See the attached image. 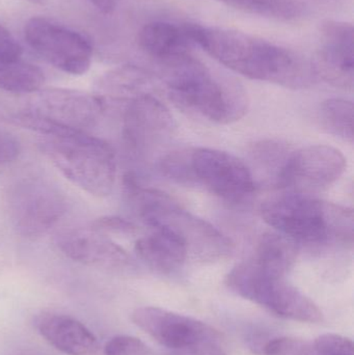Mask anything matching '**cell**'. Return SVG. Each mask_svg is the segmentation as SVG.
Masks as SVG:
<instances>
[{"instance_id":"6da1fadb","label":"cell","mask_w":354,"mask_h":355,"mask_svg":"<svg viewBox=\"0 0 354 355\" xmlns=\"http://www.w3.org/2000/svg\"><path fill=\"white\" fill-rule=\"evenodd\" d=\"M195 45L233 72L291 89L318 80L313 62L288 48L235 29L189 23Z\"/></svg>"},{"instance_id":"7a4b0ae2","label":"cell","mask_w":354,"mask_h":355,"mask_svg":"<svg viewBox=\"0 0 354 355\" xmlns=\"http://www.w3.org/2000/svg\"><path fill=\"white\" fill-rule=\"evenodd\" d=\"M170 101L183 112L215 124H232L249 110L247 92L236 81L215 76L193 54L158 64Z\"/></svg>"},{"instance_id":"3957f363","label":"cell","mask_w":354,"mask_h":355,"mask_svg":"<svg viewBox=\"0 0 354 355\" xmlns=\"http://www.w3.org/2000/svg\"><path fill=\"white\" fill-rule=\"evenodd\" d=\"M123 189L126 202L141 220L153 230L168 229L176 233L184 241L188 256L214 261L232 252V242L220 230L183 209L168 194L145 187L136 175H124Z\"/></svg>"},{"instance_id":"277c9868","label":"cell","mask_w":354,"mask_h":355,"mask_svg":"<svg viewBox=\"0 0 354 355\" xmlns=\"http://www.w3.org/2000/svg\"><path fill=\"white\" fill-rule=\"evenodd\" d=\"M261 216L278 233L299 244L353 245V211L347 207L288 193L262 205Z\"/></svg>"},{"instance_id":"5b68a950","label":"cell","mask_w":354,"mask_h":355,"mask_svg":"<svg viewBox=\"0 0 354 355\" xmlns=\"http://www.w3.org/2000/svg\"><path fill=\"white\" fill-rule=\"evenodd\" d=\"M42 153L71 183L96 198H106L116 184L118 162L107 141L87 131L39 135Z\"/></svg>"},{"instance_id":"8992f818","label":"cell","mask_w":354,"mask_h":355,"mask_svg":"<svg viewBox=\"0 0 354 355\" xmlns=\"http://www.w3.org/2000/svg\"><path fill=\"white\" fill-rule=\"evenodd\" d=\"M107 107L98 94L50 87L29 94L26 104L10 116L18 126L37 135L56 131H87L97 126Z\"/></svg>"},{"instance_id":"52a82bcc","label":"cell","mask_w":354,"mask_h":355,"mask_svg":"<svg viewBox=\"0 0 354 355\" xmlns=\"http://www.w3.org/2000/svg\"><path fill=\"white\" fill-rule=\"evenodd\" d=\"M4 211L15 233L37 240L53 230L68 212L66 193L43 177L21 178L4 193Z\"/></svg>"},{"instance_id":"ba28073f","label":"cell","mask_w":354,"mask_h":355,"mask_svg":"<svg viewBox=\"0 0 354 355\" xmlns=\"http://www.w3.org/2000/svg\"><path fill=\"white\" fill-rule=\"evenodd\" d=\"M237 295L269 310L276 316L299 322L324 320L320 309L283 277L262 268L253 258L237 264L226 277Z\"/></svg>"},{"instance_id":"9c48e42d","label":"cell","mask_w":354,"mask_h":355,"mask_svg":"<svg viewBox=\"0 0 354 355\" xmlns=\"http://www.w3.org/2000/svg\"><path fill=\"white\" fill-rule=\"evenodd\" d=\"M189 185H201L231 204L249 202L256 191L251 168L232 154L209 148L189 149Z\"/></svg>"},{"instance_id":"30bf717a","label":"cell","mask_w":354,"mask_h":355,"mask_svg":"<svg viewBox=\"0 0 354 355\" xmlns=\"http://www.w3.org/2000/svg\"><path fill=\"white\" fill-rule=\"evenodd\" d=\"M24 37L33 51L62 72L78 76L91 68V42L71 27L43 17H33L25 24Z\"/></svg>"},{"instance_id":"8fae6325","label":"cell","mask_w":354,"mask_h":355,"mask_svg":"<svg viewBox=\"0 0 354 355\" xmlns=\"http://www.w3.org/2000/svg\"><path fill=\"white\" fill-rule=\"evenodd\" d=\"M346 159L330 146L315 145L291 152L276 177V185L289 193L308 194L336 183L344 174Z\"/></svg>"},{"instance_id":"7c38bea8","label":"cell","mask_w":354,"mask_h":355,"mask_svg":"<svg viewBox=\"0 0 354 355\" xmlns=\"http://www.w3.org/2000/svg\"><path fill=\"white\" fill-rule=\"evenodd\" d=\"M125 103L122 135L129 153L147 157L172 139L176 123L156 96H139Z\"/></svg>"},{"instance_id":"4fadbf2b","label":"cell","mask_w":354,"mask_h":355,"mask_svg":"<svg viewBox=\"0 0 354 355\" xmlns=\"http://www.w3.org/2000/svg\"><path fill=\"white\" fill-rule=\"evenodd\" d=\"M56 245L66 258L112 275L136 272L132 257L110 236L89 229H73L60 234Z\"/></svg>"},{"instance_id":"5bb4252c","label":"cell","mask_w":354,"mask_h":355,"mask_svg":"<svg viewBox=\"0 0 354 355\" xmlns=\"http://www.w3.org/2000/svg\"><path fill=\"white\" fill-rule=\"evenodd\" d=\"M133 323L172 352L206 342L222 341L216 329L202 321L155 306H143L132 313Z\"/></svg>"},{"instance_id":"9a60e30c","label":"cell","mask_w":354,"mask_h":355,"mask_svg":"<svg viewBox=\"0 0 354 355\" xmlns=\"http://www.w3.org/2000/svg\"><path fill=\"white\" fill-rule=\"evenodd\" d=\"M353 26L328 20L321 25V47L313 66L318 78L339 89L353 91L354 85Z\"/></svg>"},{"instance_id":"2e32d148","label":"cell","mask_w":354,"mask_h":355,"mask_svg":"<svg viewBox=\"0 0 354 355\" xmlns=\"http://www.w3.org/2000/svg\"><path fill=\"white\" fill-rule=\"evenodd\" d=\"M33 327L46 342L67 355H97L99 342L85 324L68 316L42 312L33 318Z\"/></svg>"},{"instance_id":"e0dca14e","label":"cell","mask_w":354,"mask_h":355,"mask_svg":"<svg viewBox=\"0 0 354 355\" xmlns=\"http://www.w3.org/2000/svg\"><path fill=\"white\" fill-rule=\"evenodd\" d=\"M137 43L145 55L157 64L191 54L195 46L189 23L153 20L145 23L137 35Z\"/></svg>"},{"instance_id":"ac0fdd59","label":"cell","mask_w":354,"mask_h":355,"mask_svg":"<svg viewBox=\"0 0 354 355\" xmlns=\"http://www.w3.org/2000/svg\"><path fill=\"white\" fill-rule=\"evenodd\" d=\"M134 252L141 262L162 275L180 270L188 258L184 241L168 229H154L153 233L137 239Z\"/></svg>"},{"instance_id":"d6986e66","label":"cell","mask_w":354,"mask_h":355,"mask_svg":"<svg viewBox=\"0 0 354 355\" xmlns=\"http://www.w3.org/2000/svg\"><path fill=\"white\" fill-rule=\"evenodd\" d=\"M159 77L143 67L126 64L108 71L95 85V93L105 101L127 102L143 95H154Z\"/></svg>"},{"instance_id":"ffe728a7","label":"cell","mask_w":354,"mask_h":355,"mask_svg":"<svg viewBox=\"0 0 354 355\" xmlns=\"http://www.w3.org/2000/svg\"><path fill=\"white\" fill-rule=\"evenodd\" d=\"M299 252V244L295 240L276 232L262 236L251 258L268 272L286 277Z\"/></svg>"},{"instance_id":"44dd1931","label":"cell","mask_w":354,"mask_h":355,"mask_svg":"<svg viewBox=\"0 0 354 355\" xmlns=\"http://www.w3.org/2000/svg\"><path fill=\"white\" fill-rule=\"evenodd\" d=\"M45 83L43 71L22 60L0 58V89L12 94L29 95L42 89Z\"/></svg>"},{"instance_id":"7402d4cb","label":"cell","mask_w":354,"mask_h":355,"mask_svg":"<svg viewBox=\"0 0 354 355\" xmlns=\"http://www.w3.org/2000/svg\"><path fill=\"white\" fill-rule=\"evenodd\" d=\"M236 10L265 18L292 21L307 16L310 8L299 0H216Z\"/></svg>"},{"instance_id":"603a6c76","label":"cell","mask_w":354,"mask_h":355,"mask_svg":"<svg viewBox=\"0 0 354 355\" xmlns=\"http://www.w3.org/2000/svg\"><path fill=\"white\" fill-rule=\"evenodd\" d=\"M353 102L341 98L328 99L320 106V121L328 132L353 143Z\"/></svg>"},{"instance_id":"cb8c5ba5","label":"cell","mask_w":354,"mask_h":355,"mask_svg":"<svg viewBox=\"0 0 354 355\" xmlns=\"http://www.w3.org/2000/svg\"><path fill=\"white\" fill-rule=\"evenodd\" d=\"M290 153L286 145L274 141H261L255 146L253 151L254 159L260 166L274 171V179Z\"/></svg>"},{"instance_id":"d4e9b609","label":"cell","mask_w":354,"mask_h":355,"mask_svg":"<svg viewBox=\"0 0 354 355\" xmlns=\"http://www.w3.org/2000/svg\"><path fill=\"white\" fill-rule=\"evenodd\" d=\"M259 349L263 355H318L314 344L290 337L274 338Z\"/></svg>"},{"instance_id":"484cf974","label":"cell","mask_w":354,"mask_h":355,"mask_svg":"<svg viewBox=\"0 0 354 355\" xmlns=\"http://www.w3.org/2000/svg\"><path fill=\"white\" fill-rule=\"evenodd\" d=\"M105 355H158L147 344L131 336H116L104 347Z\"/></svg>"},{"instance_id":"4316f807","label":"cell","mask_w":354,"mask_h":355,"mask_svg":"<svg viewBox=\"0 0 354 355\" xmlns=\"http://www.w3.org/2000/svg\"><path fill=\"white\" fill-rule=\"evenodd\" d=\"M318 355H354L351 340L337 334H326L314 342Z\"/></svg>"},{"instance_id":"83f0119b","label":"cell","mask_w":354,"mask_h":355,"mask_svg":"<svg viewBox=\"0 0 354 355\" xmlns=\"http://www.w3.org/2000/svg\"><path fill=\"white\" fill-rule=\"evenodd\" d=\"M91 227L108 236H133L139 232L134 223L118 216L99 217L91 223Z\"/></svg>"},{"instance_id":"f1b7e54d","label":"cell","mask_w":354,"mask_h":355,"mask_svg":"<svg viewBox=\"0 0 354 355\" xmlns=\"http://www.w3.org/2000/svg\"><path fill=\"white\" fill-rule=\"evenodd\" d=\"M22 147L16 135L0 127V166L12 164L21 155Z\"/></svg>"},{"instance_id":"f546056e","label":"cell","mask_w":354,"mask_h":355,"mask_svg":"<svg viewBox=\"0 0 354 355\" xmlns=\"http://www.w3.org/2000/svg\"><path fill=\"white\" fill-rule=\"evenodd\" d=\"M22 47L14 35L0 24V58L6 60H21Z\"/></svg>"},{"instance_id":"4dcf8cb0","label":"cell","mask_w":354,"mask_h":355,"mask_svg":"<svg viewBox=\"0 0 354 355\" xmlns=\"http://www.w3.org/2000/svg\"><path fill=\"white\" fill-rule=\"evenodd\" d=\"M170 355H228L222 349V341L206 342L193 347L172 352Z\"/></svg>"},{"instance_id":"1f68e13d","label":"cell","mask_w":354,"mask_h":355,"mask_svg":"<svg viewBox=\"0 0 354 355\" xmlns=\"http://www.w3.org/2000/svg\"><path fill=\"white\" fill-rule=\"evenodd\" d=\"M95 6L100 12L103 14H112L118 8L120 1L118 0H87Z\"/></svg>"},{"instance_id":"d6a6232c","label":"cell","mask_w":354,"mask_h":355,"mask_svg":"<svg viewBox=\"0 0 354 355\" xmlns=\"http://www.w3.org/2000/svg\"><path fill=\"white\" fill-rule=\"evenodd\" d=\"M303 3L307 4L309 8L313 6H321L326 8H338L347 3V0H299Z\"/></svg>"},{"instance_id":"836d02e7","label":"cell","mask_w":354,"mask_h":355,"mask_svg":"<svg viewBox=\"0 0 354 355\" xmlns=\"http://www.w3.org/2000/svg\"><path fill=\"white\" fill-rule=\"evenodd\" d=\"M26 1L31 2L33 4H39V6H45L49 0H26Z\"/></svg>"},{"instance_id":"e575fe53","label":"cell","mask_w":354,"mask_h":355,"mask_svg":"<svg viewBox=\"0 0 354 355\" xmlns=\"http://www.w3.org/2000/svg\"><path fill=\"white\" fill-rule=\"evenodd\" d=\"M118 1H123V0H118ZM135 1H145V0H135Z\"/></svg>"}]
</instances>
